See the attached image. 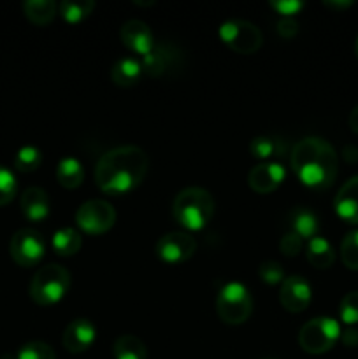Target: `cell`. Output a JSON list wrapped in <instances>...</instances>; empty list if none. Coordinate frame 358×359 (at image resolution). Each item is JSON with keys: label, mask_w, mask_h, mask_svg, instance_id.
<instances>
[{"label": "cell", "mask_w": 358, "mask_h": 359, "mask_svg": "<svg viewBox=\"0 0 358 359\" xmlns=\"http://www.w3.org/2000/svg\"><path fill=\"white\" fill-rule=\"evenodd\" d=\"M147 168L150 158L146 151L137 146H119L98 158L95 182L105 195H128L142 184Z\"/></svg>", "instance_id": "obj_1"}, {"label": "cell", "mask_w": 358, "mask_h": 359, "mask_svg": "<svg viewBox=\"0 0 358 359\" xmlns=\"http://www.w3.org/2000/svg\"><path fill=\"white\" fill-rule=\"evenodd\" d=\"M290 165L302 184L311 189H326L337 177L339 156L325 139L305 137L291 149Z\"/></svg>", "instance_id": "obj_2"}, {"label": "cell", "mask_w": 358, "mask_h": 359, "mask_svg": "<svg viewBox=\"0 0 358 359\" xmlns=\"http://www.w3.org/2000/svg\"><path fill=\"white\" fill-rule=\"evenodd\" d=\"M214 198L207 189L190 186L175 195L172 203L174 219L188 231H200L214 216Z\"/></svg>", "instance_id": "obj_3"}, {"label": "cell", "mask_w": 358, "mask_h": 359, "mask_svg": "<svg viewBox=\"0 0 358 359\" xmlns=\"http://www.w3.org/2000/svg\"><path fill=\"white\" fill-rule=\"evenodd\" d=\"M70 280L72 277L65 266L51 263L35 272L28 293L35 304L41 307H49V305L58 304L69 293Z\"/></svg>", "instance_id": "obj_4"}, {"label": "cell", "mask_w": 358, "mask_h": 359, "mask_svg": "<svg viewBox=\"0 0 358 359\" xmlns=\"http://www.w3.org/2000/svg\"><path fill=\"white\" fill-rule=\"evenodd\" d=\"M218 318L228 326H239L249 319L253 312L251 291L242 283H227L216 298Z\"/></svg>", "instance_id": "obj_5"}, {"label": "cell", "mask_w": 358, "mask_h": 359, "mask_svg": "<svg viewBox=\"0 0 358 359\" xmlns=\"http://www.w3.org/2000/svg\"><path fill=\"white\" fill-rule=\"evenodd\" d=\"M340 340V326L332 318H314L305 323L298 333V344L307 354H325Z\"/></svg>", "instance_id": "obj_6"}, {"label": "cell", "mask_w": 358, "mask_h": 359, "mask_svg": "<svg viewBox=\"0 0 358 359\" xmlns=\"http://www.w3.org/2000/svg\"><path fill=\"white\" fill-rule=\"evenodd\" d=\"M221 42L237 55H253L263 44V35L255 23L246 20H228L220 25Z\"/></svg>", "instance_id": "obj_7"}, {"label": "cell", "mask_w": 358, "mask_h": 359, "mask_svg": "<svg viewBox=\"0 0 358 359\" xmlns=\"http://www.w3.org/2000/svg\"><path fill=\"white\" fill-rule=\"evenodd\" d=\"M114 223L116 210L107 200H88L76 212V224L88 235H104L114 226Z\"/></svg>", "instance_id": "obj_8"}, {"label": "cell", "mask_w": 358, "mask_h": 359, "mask_svg": "<svg viewBox=\"0 0 358 359\" xmlns=\"http://www.w3.org/2000/svg\"><path fill=\"white\" fill-rule=\"evenodd\" d=\"M9 252L16 265L23 266V269H30V266H35L44 258V238L34 228H21L11 238Z\"/></svg>", "instance_id": "obj_9"}, {"label": "cell", "mask_w": 358, "mask_h": 359, "mask_svg": "<svg viewBox=\"0 0 358 359\" xmlns=\"http://www.w3.org/2000/svg\"><path fill=\"white\" fill-rule=\"evenodd\" d=\"M144 74L151 77L175 76L185 65L181 51L174 44H154L151 53L142 58Z\"/></svg>", "instance_id": "obj_10"}, {"label": "cell", "mask_w": 358, "mask_h": 359, "mask_svg": "<svg viewBox=\"0 0 358 359\" xmlns=\"http://www.w3.org/2000/svg\"><path fill=\"white\" fill-rule=\"evenodd\" d=\"M154 251L167 265H181L195 255L197 241L188 231H171L158 238Z\"/></svg>", "instance_id": "obj_11"}, {"label": "cell", "mask_w": 358, "mask_h": 359, "mask_svg": "<svg viewBox=\"0 0 358 359\" xmlns=\"http://www.w3.org/2000/svg\"><path fill=\"white\" fill-rule=\"evenodd\" d=\"M312 298V290L307 280L300 276H291L281 283L279 302L283 309L291 314H300L309 307Z\"/></svg>", "instance_id": "obj_12"}, {"label": "cell", "mask_w": 358, "mask_h": 359, "mask_svg": "<svg viewBox=\"0 0 358 359\" xmlns=\"http://www.w3.org/2000/svg\"><path fill=\"white\" fill-rule=\"evenodd\" d=\"M97 339V328L90 319L77 318L70 321L63 330L62 344L70 354L86 353Z\"/></svg>", "instance_id": "obj_13"}, {"label": "cell", "mask_w": 358, "mask_h": 359, "mask_svg": "<svg viewBox=\"0 0 358 359\" xmlns=\"http://www.w3.org/2000/svg\"><path fill=\"white\" fill-rule=\"evenodd\" d=\"M119 39L126 49H130L135 55H140L142 58L147 53H151V49L157 44L150 25L144 23L142 20L125 21L119 28Z\"/></svg>", "instance_id": "obj_14"}, {"label": "cell", "mask_w": 358, "mask_h": 359, "mask_svg": "<svg viewBox=\"0 0 358 359\" xmlns=\"http://www.w3.org/2000/svg\"><path fill=\"white\" fill-rule=\"evenodd\" d=\"M286 170L279 163H260L253 167L248 174V186L255 193L267 195L283 184Z\"/></svg>", "instance_id": "obj_15"}, {"label": "cell", "mask_w": 358, "mask_h": 359, "mask_svg": "<svg viewBox=\"0 0 358 359\" xmlns=\"http://www.w3.org/2000/svg\"><path fill=\"white\" fill-rule=\"evenodd\" d=\"M337 216L347 224H358V175L347 179L333 198Z\"/></svg>", "instance_id": "obj_16"}, {"label": "cell", "mask_w": 358, "mask_h": 359, "mask_svg": "<svg viewBox=\"0 0 358 359\" xmlns=\"http://www.w3.org/2000/svg\"><path fill=\"white\" fill-rule=\"evenodd\" d=\"M21 212L32 223H39L44 221L49 216V196L39 186H32V188L25 189L20 200Z\"/></svg>", "instance_id": "obj_17"}, {"label": "cell", "mask_w": 358, "mask_h": 359, "mask_svg": "<svg viewBox=\"0 0 358 359\" xmlns=\"http://www.w3.org/2000/svg\"><path fill=\"white\" fill-rule=\"evenodd\" d=\"M144 74L142 63L135 58L118 60L111 69V79L116 86L119 88H132L140 81V76Z\"/></svg>", "instance_id": "obj_18"}, {"label": "cell", "mask_w": 358, "mask_h": 359, "mask_svg": "<svg viewBox=\"0 0 358 359\" xmlns=\"http://www.w3.org/2000/svg\"><path fill=\"white\" fill-rule=\"evenodd\" d=\"M305 258H307V262L314 269L326 270L336 262V251H333L332 244L325 237L316 235L314 238L307 241V245H305Z\"/></svg>", "instance_id": "obj_19"}, {"label": "cell", "mask_w": 358, "mask_h": 359, "mask_svg": "<svg viewBox=\"0 0 358 359\" xmlns=\"http://www.w3.org/2000/svg\"><path fill=\"white\" fill-rule=\"evenodd\" d=\"M56 181L65 189L79 188L84 181L83 163L72 156L63 158L58 167H56Z\"/></svg>", "instance_id": "obj_20"}, {"label": "cell", "mask_w": 358, "mask_h": 359, "mask_svg": "<svg viewBox=\"0 0 358 359\" xmlns=\"http://www.w3.org/2000/svg\"><path fill=\"white\" fill-rule=\"evenodd\" d=\"M290 219H291V231L297 233L302 241H304V238L311 241V238H314L316 233H318L319 219L311 209L291 210Z\"/></svg>", "instance_id": "obj_21"}, {"label": "cell", "mask_w": 358, "mask_h": 359, "mask_svg": "<svg viewBox=\"0 0 358 359\" xmlns=\"http://www.w3.org/2000/svg\"><path fill=\"white\" fill-rule=\"evenodd\" d=\"M56 11H58V6L53 0H27L23 4V13L27 20L39 27L51 23L56 16Z\"/></svg>", "instance_id": "obj_22"}, {"label": "cell", "mask_w": 358, "mask_h": 359, "mask_svg": "<svg viewBox=\"0 0 358 359\" xmlns=\"http://www.w3.org/2000/svg\"><path fill=\"white\" fill-rule=\"evenodd\" d=\"M51 245L58 256H74L83 248V238L77 233V230L65 226L53 233Z\"/></svg>", "instance_id": "obj_23"}, {"label": "cell", "mask_w": 358, "mask_h": 359, "mask_svg": "<svg viewBox=\"0 0 358 359\" xmlns=\"http://www.w3.org/2000/svg\"><path fill=\"white\" fill-rule=\"evenodd\" d=\"M114 359H146L147 351L142 340L135 335H121L112 346Z\"/></svg>", "instance_id": "obj_24"}, {"label": "cell", "mask_w": 358, "mask_h": 359, "mask_svg": "<svg viewBox=\"0 0 358 359\" xmlns=\"http://www.w3.org/2000/svg\"><path fill=\"white\" fill-rule=\"evenodd\" d=\"M58 9L63 21L76 25L90 16L91 11L95 9V2L93 0H63Z\"/></svg>", "instance_id": "obj_25"}, {"label": "cell", "mask_w": 358, "mask_h": 359, "mask_svg": "<svg viewBox=\"0 0 358 359\" xmlns=\"http://www.w3.org/2000/svg\"><path fill=\"white\" fill-rule=\"evenodd\" d=\"M42 163V153L34 146H25L14 156V168L20 172H35Z\"/></svg>", "instance_id": "obj_26"}, {"label": "cell", "mask_w": 358, "mask_h": 359, "mask_svg": "<svg viewBox=\"0 0 358 359\" xmlns=\"http://www.w3.org/2000/svg\"><path fill=\"white\" fill-rule=\"evenodd\" d=\"M340 259L344 266L358 272V230L350 231L340 244Z\"/></svg>", "instance_id": "obj_27"}, {"label": "cell", "mask_w": 358, "mask_h": 359, "mask_svg": "<svg viewBox=\"0 0 358 359\" xmlns=\"http://www.w3.org/2000/svg\"><path fill=\"white\" fill-rule=\"evenodd\" d=\"M339 318L347 326L358 325V291L344 294L339 305Z\"/></svg>", "instance_id": "obj_28"}, {"label": "cell", "mask_w": 358, "mask_h": 359, "mask_svg": "<svg viewBox=\"0 0 358 359\" xmlns=\"http://www.w3.org/2000/svg\"><path fill=\"white\" fill-rule=\"evenodd\" d=\"M16 359H56L55 351L51 346L46 342L35 340V342H28L18 351Z\"/></svg>", "instance_id": "obj_29"}, {"label": "cell", "mask_w": 358, "mask_h": 359, "mask_svg": "<svg viewBox=\"0 0 358 359\" xmlns=\"http://www.w3.org/2000/svg\"><path fill=\"white\" fill-rule=\"evenodd\" d=\"M18 191V182L9 168L0 165V207L7 205L14 200Z\"/></svg>", "instance_id": "obj_30"}, {"label": "cell", "mask_w": 358, "mask_h": 359, "mask_svg": "<svg viewBox=\"0 0 358 359\" xmlns=\"http://www.w3.org/2000/svg\"><path fill=\"white\" fill-rule=\"evenodd\" d=\"M249 153L256 160H267V158L274 156V153H276V142L269 137H255L249 142Z\"/></svg>", "instance_id": "obj_31"}, {"label": "cell", "mask_w": 358, "mask_h": 359, "mask_svg": "<svg viewBox=\"0 0 358 359\" xmlns=\"http://www.w3.org/2000/svg\"><path fill=\"white\" fill-rule=\"evenodd\" d=\"M258 276L260 279H262L265 284H269V286H277V284H281L284 279H286V277H284L283 266L276 262L262 263L258 269Z\"/></svg>", "instance_id": "obj_32"}, {"label": "cell", "mask_w": 358, "mask_h": 359, "mask_svg": "<svg viewBox=\"0 0 358 359\" xmlns=\"http://www.w3.org/2000/svg\"><path fill=\"white\" fill-rule=\"evenodd\" d=\"M302 245H304V241L293 231L284 233L283 238L279 241V249L286 258H295L302 251Z\"/></svg>", "instance_id": "obj_33"}, {"label": "cell", "mask_w": 358, "mask_h": 359, "mask_svg": "<svg viewBox=\"0 0 358 359\" xmlns=\"http://www.w3.org/2000/svg\"><path fill=\"white\" fill-rule=\"evenodd\" d=\"M270 7L283 18H293L295 14L304 9V2H300V0H277V2H270Z\"/></svg>", "instance_id": "obj_34"}, {"label": "cell", "mask_w": 358, "mask_h": 359, "mask_svg": "<svg viewBox=\"0 0 358 359\" xmlns=\"http://www.w3.org/2000/svg\"><path fill=\"white\" fill-rule=\"evenodd\" d=\"M276 32L283 39H293L298 34V23L295 18H281L276 25Z\"/></svg>", "instance_id": "obj_35"}, {"label": "cell", "mask_w": 358, "mask_h": 359, "mask_svg": "<svg viewBox=\"0 0 358 359\" xmlns=\"http://www.w3.org/2000/svg\"><path fill=\"white\" fill-rule=\"evenodd\" d=\"M340 342L346 347H357L358 346V330L347 328L346 332H340Z\"/></svg>", "instance_id": "obj_36"}, {"label": "cell", "mask_w": 358, "mask_h": 359, "mask_svg": "<svg viewBox=\"0 0 358 359\" xmlns=\"http://www.w3.org/2000/svg\"><path fill=\"white\" fill-rule=\"evenodd\" d=\"M347 123H350V128L353 130L354 133H358V105L353 109V111H351Z\"/></svg>", "instance_id": "obj_37"}, {"label": "cell", "mask_w": 358, "mask_h": 359, "mask_svg": "<svg viewBox=\"0 0 358 359\" xmlns=\"http://www.w3.org/2000/svg\"><path fill=\"white\" fill-rule=\"evenodd\" d=\"M325 6L332 7V9H346V7L353 6V2H347V0H344V2H339V0H333V2H330V0H325Z\"/></svg>", "instance_id": "obj_38"}, {"label": "cell", "mask_w": 358, "mask_h": 359, "mask_svg": "<svg viewBox=\"0 0 358 359\" xmlns=\"http://www.w3.org/2000/svg\"><path fill=\"white\" fill-rule=\"evenodd\" d=\"M135 6H153L154 2H133Z\"/></svg>", "instance_id": "obj_39"}, {"label": "cell", "mask_w": 358, "mask_h": 359, "mask_svg": "<svg viewBox=\"0 0 358 359\" xmlns=\"http://www.w3.org/2000/svg\"><path fill=\"white\" fill-rule=\"evenodd\" d=\"M357 58H358V39H357Z\"/></svg>", "instance_id": "obj_40"}, {"label": "cell", "mask_w": 358, "mask_h": 359, "mask_svg": "<svg viewBox=\"0 0 358 359\" xmlns=\"http://www.w3.org/2000/svg\"><path fill=\"white\" fill-rule=\"evenodd\" d=\"M267 359H274V358H267Z\"/></svg>", "instance_id": "obj_41"}]
</instances>
